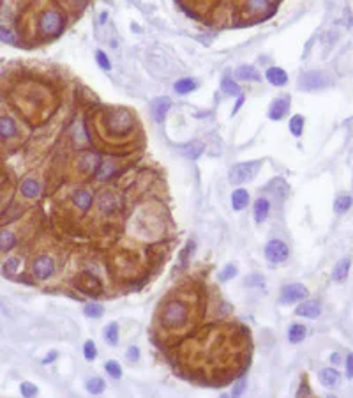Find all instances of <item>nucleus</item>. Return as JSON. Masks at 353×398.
<instances>
[{
  "instance_id": "nucleus-1",
  "label": "nucleus",
  "mask_w": 353,
  "mask_h": 398,
  "mask_svg": "<svg viewBox=\"0 0 353 398\" xmlns=\"http://www.w3.org/2000/svg\"><path fill=\"white\" fill-rule=\"evenodd\" d=\"M193 306L184 297H168L161 304L157 320L159 327L166 331H181L191 322Z\"/></svg>"
},
{
  "instance_id": "nucleus-2",
  "label": "nucleus",
  "mask_w": 353,
  "mask_h": 398,
  "mask_svg": "<svg viewBox=\"0 0 353 398\" xmlns=\"http://www.w3.org/2000/svg\"><path fill=\"white\" fill-rule=\"evenodd\" d=\"M134 124H136V120H134V117L127 110L115 108V110H110L108 113H105V129L113 138H122L127 137L129 133H133Z\"/></svg>"
},
{
  "instance_id": "nucleus-3",
  "label": "nucleus",
  "mask_w": 353,
  "mask_h": 398,
  "mask_svg": "<svg viewBox=\"0 0 353 398\" xmlns=\"http://www.w3.org/2000/svg\"><path fill=\"white\" fill-rule=\"evenodd\" d=\"M332 82H334V80H332L325 71L311 69V71H306L299 76V80H297V87H299V91L314 92V91H321V89L330 87Z\"/></svg>"
},
{
  "instance_id": "nucleus-4",
  "label": "nucleus",
  "mask_w": 353,
  "mask_h": 398,
  "mask_svg": "<svg viewBox=\"0 0 353 398\" xmlns=\"http://www.w3.org/2000/svg\"><path fill=\"white\" fill-rule=\"evenodd\" d=\"M65 27V18L62 16V13L50 9V11H44L39 16V32L44 37H57L62 34Z\"/></svg>"
},
{
  "instance_id": "nucleus-5",
  "label": "nucleus",
  "mask_w": 353,
  "mask_h": 398,
  "mask_svg": "<svg viewBox=\"0 0 353 398\" xmlns=\"http://www.w3.org/2000/svg\"><path fill=\"white\" fill-rule=\"evenodd\" d=\"M261 161H245V163H237L230 170V182L231 184H244L256 177Z\"/></svg>"
},
{
  "instance_id": "nucleus-6",
  "label": "nucleus",
  "mask_w": 353,
  "mask_h": 398,
  "mask_svg": "<svg viewBox=\"0 0 353 398\" xmlns=\"http://www.w3.org/2000/svg\"><path fill=\"white\" fill-rule=\"evenodd\" d=\"M307 297H309V290L302 283H288V285L283 287L281 294H279V301L283 304L300 303V301L307 299Z\"/></svg>"
},
{
  "instance_id": "nucleus-7",
  "label": "nucleus",
  "mask_w": 353,
  "mask_h": 398,
  "mask_svg": "<svg viewBox=\"0 0 353 398\" xmlns=\"http://www.w3.org/2000/svg\"><path fill=\"white\" fill-rule=\"evenodd\" d=\"M265 257L272 264H281V262L288 260L290 257V248L286 246L285 241L281 239H271L265 246Z\"/></svg>"
},
{
  "instance_id": "nucleus-8",
  "label": "nucleus",
  "mask_w": 353,
  "mask_h": 398,
  "mask_svg": "<svg viewBox=\"0 0 353 398\" xmlns=\"http://www.w3.org/2000/svg\"><path fill=\"white\" fill-rule=\"evenodd\" d=\"M79 292L86 294V296H98L103 292V283L91 273H81L78 276V283H76Z\"/></svg>"
},
{
  "instance_id": "nucleus-9",
  "label": "nucleus",
  "mask_w": 353,
  "mask_h": 398,
  "mask_svg": "<svg viewBox=\"0 0 353 398\" xmlns=\"http://www.w3.org/2000/svg\"><path fill=\"white\" fill-rule=\"evenodd\" d=\"M32 271H34V275H36L37 280L51 278V276H53V273H55L53 258L48 257V255H41V257H37L36 260H34Z\"/></svg>"
},
{
  "instance_id": "nucleus-10",
  "label": "nucleus",
  "mask_w": 353,
  "mask_h": 398,
  "mask_svg": "<svg viewBox=\"0 0 353 398\" xmlns=\"http://www.w3.org/2000/svg\"><path fill=\"white\" fill-rule=\"evenodd\" d=\"M103 163V158L98 152H83L78 158V170L83 174H96L99 168V165Z\"/></svg>"
},
{
  "instance_id": "nucleus-11",
  "label": "nucleus",
  "mask_w": 353,
  "mask_h": 398,
  "mask_svg": "<svg viewBox=\"0 0 353 398\" xmlns=\"http://www.w3.org/2000/svg\"><path fill=\"white\" fill-rule=\"evenodd\" d=\"M290 106H292V99L290 96H281V98L274 99L269 108V119L271 120H281L286 117V113L290 112Z\"/></svg>"
},
{
  "instance_id": "nucleus-12",
  "label": "nucleus",
  "mask_w": 353,
  "mask_h": 398,
  "mask_svg": "<svg viewBox=\"0 0 353 398\" xmlns=\"http://www.w3.org/2000/svg\"><path fill=\"white\" fill-rule=\"evenodd\" d=\"M171 108V99L162 96V98H155L154 101L150 103V113H152V119L155 122H162L166 117V113L169 112Z\"/></svg>"
},
{
  "instance_id": "nucleus-13",
  "label": "nucleus",
  "mask_w": 353,
  "mask_h": 398,
  "mask_svg": "<svg viewBox=\"0 0 353 398\" xmlns=\"http://www.w3.org/2000/svg\"><path fill=\"white\" fill-rule=\"evenodd\" d=\"M295 313L304 318H318L321 313V304L313 299H304V301H300V304L297 306Z\"/></svg>"
},
{
  "instance_id": "nucleus-14",
  "label": "nucleus",
  "mask_w": 353,
  "mask_h": 398,
  "mask_svg": "<svg viewBox=\"0 0 353 398\" xmlns=\"http://www.w3.org/2000/svg\"><path fill=\"white\" fill-rule=\"evenodd\" d=\"M72 204H74L81 213H89L92 204H94V195H92L89 189H78V191L72 193Z\"/></svg>"
},
{
  "instance_id": "nucleus-15",
  "label": "nucleus",
  "mask_w": 353,
  "mask_h": 398,
  "mask_svg": "<svg viewBox=\"0 0 353 398\" xmlns=\"http://www.w3.org/2000/svg\"><path fill=\"white\" fill-rule=\"evenodd\" d=\"M265 78H267L269 84L274 85V87H283V85L288 84V73L283 68H279V65L269 68L267 71H265Z\"/></svg>"
},
{
  "instance_id": "nucleus-16",
  "label": "nucleus",
  "mask_w": 353,
  "mask_h": 398,
  "mask_svg": "<svg viewBox=\"0 0 353 398\" xmlns=\"http://www.w3.org/2000/svg\"><path fill=\"white\" fill-rule=\"evenodd\" d=\"M98 206L101 213H113L120 207V198L112 191H103L101 198L98 200Z\"/></svg>"
},
{
  "instance_id": "nucleus-17",
  "label": "nucleus",
  "mask_w": 353,
  "mask_h": 398,
  "mask_svg": "<svg viewBox=\"0 0 353 398\" xmlns=\"http://www.w3.org/2000/svg\"><path fill=\"white\" fill-rule=\"evenodd\" d=\"M269 213H271V202L265 196H259L258 200L252 206V214H254V221L258 225H261L263 221L269 218Z\"/></svg>"
},
{
  "instance_id": "nucleus-18",
  "label": "nucleus",
  "mask_w": 353,
  "mask_h": 398,
  "mask_svg": "<svg viewBox=\"0 0 353 398\" xmlns=\"http://www.w3.org/2000/svg\"><path fill=\"white\" fill-rule=\"evenodd\" d=\"M349 268H351V258L349 257L341 258V260H337V264L334 266V269H332L330 278L334 280V282H339V283L344 282L349 275Z\"/></svg>"
},
{
  "instance_id": "nucleus-19",
  "label": "nucleus",
  "mask_w": 353,
  "mask_h": 398,
  "mask_svg": "<svg viewBox=\"0 0 353 398\" xmlns=\"http://www.w3.org/2000/svg\"><path fill=\"white\" fill-rule=\"evenodd\" d=\"M235 76H237L238 80H242V82H259V80H261V75H259L258 69H256L254 65H249V64L238 65L237 71H235Z\"/></svg>"
},
{
  "instance_id": "nucleus-20",
  "label": "nucleus",
  "mask_w": 353,
  "mask_h": 398,
  "mask_svg": "<svg viewBox=\"0 0 353 398\" xmlns=\"http://www.w3.org/2000/svg\"><path fill=\"white\" fill-rule=\"evenodd\" d=\"M18 133V126L16 122L11 119V117H0V138H4V140H11V138L16 137Z\"/></svg>"
},
{
  "instance_id": "nucleus-21",
  "label": "nucleus",
  "mask_w": 353,
  "mask_h": 398,
  "mask_svg": "<svg viewBox=\"0 0 353 398\" xmlns=\"http://www.w3.org/2000/svg\"><path fill=\"white\" fill-rule=\"evenodd\" d=\"M196 89H198V80H195V78H181V80H176L175 85H173V91L181 96L191 94Z\"/></svg>"
},
{
  "instance_id": "nucleus-22",
  "label": "nucleus",
  "mask_w": 353,
  "mask_h": 398,
  "mask_svg": "<svg viewBox=\"0 0 353 398\" xmlns=\"http://www.w3.org/2000/svg\"><path fill=\"white\" fill-rule=\"evenodd\" d=\"M320 380L325 387H337L339 382H341V373L337 372L335 368H323L320 372Z\"/></svg>"
},
{
  "instance_id": "nucleus-23",
  "label": "nucleus",
  "mask_w": 353,
  "mask_h": 398,
  "mask_svg": "<svg viewBox=\"0 0 353 398\" xmlns=\"http://www.w3.org/2000/svg\"><path fill=\"white\" fill-rule=\"evenodd\" d=\"M249 204V193L247 189L244 188H237L233 193H231V207L233 211H242L245 209Z\"/></svg>"
},
{
  "instance_id": "nucleus-24",
  "label": "nucleus",
  "mask_w": 353,
  "mask_h": 398,
  "mask_svg": "<svg viewBox=\"0 0 353 398\" xmlns=\"http://www.w3.org/2000/svg\"><path fill=\"white\" fill-rule=\"evenodd\" d=\"M20 191L25 198H37L41 193V184L36 179H25L20 186Z\"/></svg>"
},
{
  "instance_id": "nucleus-25",
  "label": "nucleus",
  "mask_w": 353,
  "mask_h": 398,
  "mask_svg": "<svg viewBox=\"0 0 353 398\" xmlns=\"http://www.w3.org/2000/svg\"><path fill=\"white\" fill-rule=\"evenodd\" d=\"M307 335V329L306 326H302V324H292V326L288 327V340L290 344H300V342L306 338Z\"/></svg>"
},
{
  "instance_id": "nucleus-26",
  "label": "nucleus",
  "mask_w": 353,
  "mask_h": 398,
  "mask_svg": "<svg viewBox=\"0 0 353 398\" xmlns=\"http://www.w3.org/2000/svg\"><path fill=\"white\" fill-rule=\"evenodd\" d=\"M351 206H353V198L348 193H342V195H339L337 198L334 200V211L337 214L348 213V211L351 209Z\"/></svg>"
},
{
  "instance_id": "nucleus-27",
  "label": "nucleus",
  "mask_w": 353,
  "mask_h": 398,
  "mask_svg": "<svg viewBox=\"0 0 353 398\" xmlns=\"http://www.w3.org/2000/svg\"><path fill=\"white\" fill-rule=\"evenodd\" d=\"M203 151H205V145H203L202 142H198V140L191 142V144H188L184 149H182L184 156H186V158H189V159H198L200 156L203 154Z\"/></svg>"
},
{
  "instance_id": "nucleus-28",
  "label": "nucleus",
  "mask_w": 353,
  "mask_h": 398,
  "mask_svg": "<svg viewBox=\"0 0 353 398\" xmlns=\"http://www.w3.org/2000/svg\"><path fill=\"white\" fill-rule=\"evenodd\" d=\"M16 246V235L11 230H0V250L9 251Z\"/></svg>"
},
{
  "instance_id": "nucleus-29",
  "label": "nucleus",
  "mask_w": 353,
  "mask_h": 398,
  "mask_svg": "<svg viewBox=\"0 0 353 398\" xmlns=\"http://www.w3.org/2000/svg\"><path fill=\"white\" fill-rule=\"evenodd\" d=\"M117 172H119V168H117L112 161H103V163L99 165L98 172H96V177H99V179L105 181V179H110L112 175H115Z\"/></svg>"
},
{
  "instance_id": "nucleus-30",
  "label": "nucleus",
  "mask_w": 353,
  "mask_h": 398,
  "mask_svg": "<svg viewBox=\"0 0 353 398\" xmlns=\"http://www.w3.org/2000/svg\"><path fill=\"white\" fill-rule=\"evenodd\" d=\"M267 189L274 193L276 196H279V198H285V196L288 195V184H286L283 179H274V181L267 186Z\"/></svg>"
},
{
  "instance_id": "nucleus-31",
  "label": "nucleus",
  "mask_w": 353,
  "mask_h": 398,
  "mask_svg": "<svg viewBox=\"0 0 353 398\" xmlns=\"http://www.w3.org/2000/svg\"><path fill=\"white\" fill-rule=\"evenodd\" d=\"M221 91L226 96H240V87H238V84L233 78H228V76L223 78V82H221Z\"/></svg>"
},
{
  "instance_id": "nucleus-32",
  "label": "nucleus",
  "mask_w": 353,
  "mask_h": 398,
  "mask_svg": "<svg viewBox=\"0 0 353 398\" xmlns=\"http://www.w3.org/2000/svg\"><path fill=\"white\" fill-rule=\"evenodd\" d=\"M304 126H306V120H304L302 115H293L292 119H290V133L293 135V137H300V135L304 133Z\"/></svg>"
},
{
  "instance_id": "nucleus-33",
  "label": "nucleus",
  "mask_w": 353,
  "mask_h": 398,
  "mask_svg": "<svg viewBox=\"0 0 353 398\" xmlns=\"http://www.w3.org/2000/svg\"><path fill=\"white\" fill-rule=\"evenodd\" d=\"M103 335H105V340L108 342L110 345H117V342H119V324L110 322L108 326L105 327Z\"/></svg>"
},
{
  "instance_id": "nucleus-34",
  "label": "nucleus",
  "mask_w": 353,
  "mask_h": 398,
  "mask_svg": "<svg viewBox=\"0 0 353 398\" xmlns=\"http://www.w3.org/2000/svg\"><path fill=\"white\" fill-rule=\"evenodd\" d=\"M85 387H86V391H89V393H92V394H101L103 391H105L106 384H105V380H103L101 377H94V379H89V380H86Z\"/></svg>"
},
{
  "instance_id": "nucleus-35",
  "label": "nucleus",
  "mask_w": 353,
  "mask_h": 398,
  "mask_svg": "<svg viewBox=\"0 0 353 398\" xmlns=\"http://www.w3.org/2000/svg\"><path fill=\"white\" fill-rule=\"evenodd\" d=\"M103 311H105V308H103V304H99V303H89V304H85V308H83V313H85L89 318L103 317Z\"/></svg>"
},
{
  "instance_id": "nucleus-36",
  "label": "nucleus",
  "mask_w": 353,
  "mask_h": 398,
  "mask_svg": "<svg viewBox=\"0 0 353 398\" xmlns=\"http://www.w3.org/2000/svg\"><path fill=\"white\" fill-rule=\"evenodd\" d=\"M245 4L251 13H261L271 6V0H245Z\"/></svg>"
},
{
  "instance_id": "nucleus-37",
  "label": "nucleus",
  "mask_w": 353,
  "mask_h": 398,
  "mask_svg": "<svg viewBox=\"0 0 353 398\" xmlns=\"http://www.w3.org/2000/svg\"><path fill=\"white\" fill-rule=\"evenodd\" d=\"M237 275H238L237 266L228 264V266H224V268L221 269V273H219V282H228V280H233Z\"/></svg>"
},
{
  "instance_id": "nucleus-38",
  "label": "nucleus",
  "mask_w": 353,
  "mask_h": 398,
  "mask_svg": "<svg viewBox=\"0 0 353 398\" xmlns=\"http://www.w3.org/2000/svg\"><path fill=\"white\" fill-rule=\"evenodd\" d=\"M83 356H85L86 361H94L98 358V347H96V344L92 340L85 342V345H83Z\"/></svg>"
},
{
  "instance_id": "nucleus-39",
  "label": "nucleus",
  "mask_w": 353,
  "mask_h": 398,
  "mask_svg": "<svg viewBox=\"0 0 353 398\" xmlns=\"http://www.w3.org/2000/svg\"><path fill=\"white\" fill-rule=\"evenodd\" d=\"M105 370L110 377H113V379H120V377H122V368H120V365L117 361H106Z\"/></svg>"
},
{
  "instance_id": "nucleus-40",
  "label": "nucleus",
  "mask_w": 353,
  "mask_h": 398,
  "mask_svg": "<svg viewBox=\"0 0 353 398\" xmlns=\"http://www.w3.org/2000/svg\"><path fill=\"white\" fill-rule=\"evenodd\" d=\"M96 62H98L99 68L105 69V71H112V62H110L108 55H106L103 50H98V51H96Z\"/></svg>"
},
{
  "instance_id": "nucleus-41",
  "label": "nucleus",
  "mask_w": 353,
  "mask_h": 398,
  "mask_svg": "<svg viewBox=\"0 0 353 398\" xmlns=\"http://www.w3.org/2000/svg\"><path fill=\"white\" fill-rule=\"evenodd\" d=\"M344 373H346V379H353V352H348L344 359Z\"/></svg>"
},
{
  "instance_id": "nucleus-42",
  "label": "nucleus",
  "mask_w": 353,
  "mask_h": 398,
  "mask_svg": "<svg viewBox=\"0 0 353 398\" xmlns=\"http://www.w3.org/2000/svg\"><path fill=\"white\" fill-rule=\"evenodd\" d=\"M20 391H22L23 396H36L37 394V387L30 382H23L22 386H20Z\"/></svg>"
},
{
  "instance_id": "nucleus-43",
  "label": "nucleus",
  "mask_w": 353,
  "mask_h": 398,
  "mask_svg": "<svg viewBox=\"0 0 353 398\" xmlns=\"http://www.w3.org/2000/svg\"><path fill=\"white\" fill-rule=\"evenodd\" d=\"M0 39L6 41V43H15V36L8 29H4V27H0Z\"/></svg>"
},
{
  "instance_id": "nucleus-44",
  "label": "nucleus",
  "mask_w": 353,
  "mask_h": 398,
  "mask_svg": "<svg viewBox=\"0 0 353 398\" xmlns=\"http://www.w3.org/2000/svg\"><path fill=\"white\" fill-rule=\"evenodd\" d=\"M127 359H129L131 363L138 361V359H140V349H138V347H129V349H127Z\"/></svg>"
},
{
  "instance_id": "nucleus-45",
  "label": "nucleus",
  "mask_w": 353,
  "mask_h": 398,
  "mask_svg": "<svg viewBox=\"0 0 353 398\" xmlns=\"http://www.w3.org/2000/svg\"><path fill=\"white\" fill-rule=\"evenodd\" d=\"M313 391L309 389V386H307V379L304 377L302 379V384H300V387L297 389V396H302V394H311Z\"/></svg>"
},
{
  "instance_id": "nucleus-46",
  "label": "nucleus",
  "mask_w": 353,
  "mask_h": 398,
  "mask_svg": "<svg viewBox=\"0 0 353 398\" xmlns=\"http://www.w3.org/2000/svg\"><path fill=\"white\" fill-rule=\"evenodd\" d=\"M244 389H245V380H240V382H237L233 386V389H231V394H233V396H240V394L244 393Z\"/></svg>"
},
{
  "instance_id": "nucleus-47",
  "label": "nucleus",
  "mask_w": 353,
  "mask_h": 398,
  "mask_svg": "<svg viewBox=\"0 0 353 398\" xmlns=\"http://www.w3.org/2000/svg\"><path fill=\"white\" fill-rule=\"evenodd\" d=\"M244 99H245V98H244V96H242V94L238 96V99H237V105H235V108H233V115L238 112V108H240V106L244 105Z\"/></svg>"
},
{
  "instance_id": "nucleus-48",
  "label": "nucleus",
  "mask_w": 353,
  "mask_h": 398,
  "mask_svg": "<svg viewBox=\"0 0 353 398\" xmlns=\"http://www.w3.org/2000/svg\"><path fill=\"white\" fill-rule=\"evenodd\" d=\"M330 363H332V365H334V366H335V365H339V363H341V356H339L337 352H334V354L330 356Z\"/></svg>"
},
{
  "instance_id": "nucleus-49",
  "label": "nucleus",
  "mask_w": 353,
  "mask_h": 398,
  "mask_svg": "<svg viewBox=\"0 0 353 398\" xmlns=\"http://www.w3.org/2000/svg\"><path fill=\"white\" fill-rule=\"evenodd\" d=\"M55 358H57V352L53 351V352H50V356H48V358H44V361H43V363H44V365H48V363H51Z\"/></svg>"
},
{
  "instance_id": "nucleus-50",
  "label": "nucleus",
  "mask_w": 353,
  "mask_h": 398,
  "mask_svg": "<svg viewBox=\"0 0 353 398\" xmlns=\"http://www.w3.org/2000/svg\"><path fill=\"white\" fill-rule=\"evenodd\" d=\"M106 22H108V11H103L101 18H99V23H106Z\"/></svg>"
},
{
  "instance_id": "nucleus-51",
  "label": "nucleus",
  "mask_w": 353,
  "mask_h": 398,
  "mask_svg": "<svg viewBox=\"0 0 353 398\" xmlns=\"http://www.w3.org/2000/svg\"><path fill=\"white\" fill-rule=\"evenodd\" d=\"M74 2H86V0H74Z\"/></svg>"
}]
</instances>
